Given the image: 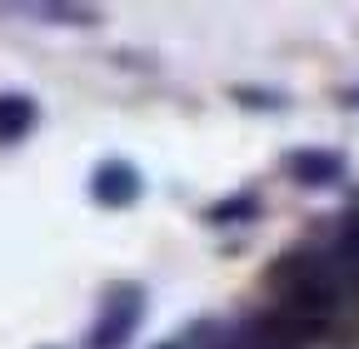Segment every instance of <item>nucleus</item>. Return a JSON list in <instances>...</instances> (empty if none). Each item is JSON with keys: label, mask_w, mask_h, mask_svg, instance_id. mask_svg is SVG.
<instances>
[{"label": "nucleus", "mask_w": 359, "mask_h": 349, "mask_svg": "<svg viewBox=\"0 0 359 349\" xmlns=\"http://www.w3.org/2000/svg\"><path fill=\"white\" fill-rule=\"evenodd\" d=\"M35 125V105L25 95H0V140H20Z\"/></svg>", "instance_id": "20e7f679"}, {"label": "nucleus", "mask_w": 359, "mask_h": 349, "mask_svg": "<svg viewBox=\"0 0 359 349\" xmlns=\"http://www.w3.org/2000/svg\"><path fill=\"white\" fill-rule=\"evenodd\" d=\"M140 320V289H115L100 310V324L90 329V349H120Z\"/></svg>", "instance_id": "f257e3e1"}, {"label": "nucleus", "mask_w": 359, "mask_h": 349, "mask_svg": "<svg viewBox=\"0 0 359 349\" xmlns=\"http://www.w3.org/2000/svg\"><path fill=\"white\" fill-rule=\"evenodd\" d=\"M135 190H140V180H135V170H130V165L110 160V165H100V170H95V200L125 205V200H135Z\"/></svg>", "instance_id": "7ed1b4c3"}, {"label": "nucleus", "mask_w": 359, "mask_h": 349, "mask_svg": "<svg viewBox=\"0 0 359 349\" xmlns=\"http://www.w3.org/2000/svg\"><path fill=\"white\" fill-rule=\"evenodd\" d=\"M354 100H359V90H354Z\"/></svg>", "instance_id": "423d86ee"}, {"label": "nucleus", "mask_w": 359, "mask_h": 349, "mask_svg": "<svg viewBox=\"0 0 359 349\" xmlns=\"http://www.w3.org/2000/svg\"><path fill=\"white\" fill-rule=\"evenodd\" d=\"M290 174H299V180H334L339 160L334 155H320V150H304V155L290 160Z\"/></svg>", "instance_id": "39448f33"}, {"label": "nucleus", "mask_w": 359, "mask_h": 349, "mask_svg": "<svg viewBox=\"0 0 359 349\" xmlns=\"http://www.w3.org/2000/svg\"><path fill=\"white\" fill-rule=\"evenodd\" d=\"M320 259L334 275V285H359V214L330 240V249H320Z\"/></svg>", "instance_id": "f03ea898"}]
</instances>
